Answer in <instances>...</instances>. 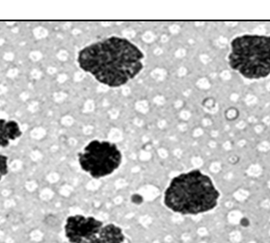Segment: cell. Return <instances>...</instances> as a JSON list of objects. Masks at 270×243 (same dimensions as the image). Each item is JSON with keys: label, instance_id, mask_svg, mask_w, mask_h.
I'll return each mask as SVG.
<instances>
[{"label": "cell", "instance_id": "obj_6", "mask_svg": "<svg viewBox=\"0 0 270 243\" xmlns=\"http://www.w3.org/2000/svg\"><path fill=\"white\" fill-rule=\"evenodd\" d=\"M125 238L121 227L109 223L104 226L97 234L85 243H123Z\"/></svg>", "mask_w": 270, "mask_h": 243}, {"label": "cell", "instance_id": "obj_2", "mask_svg": "<svg viewBox=\"0 0 270 243\" xmlns=\"http://www.w3.org/2000/svg\"><path fill=\"white\" fill-rule=\"evenodd\" d=\"M220 197L212 178L196 169L172 178L164 192V203L175 213L196 216L216 208Z\"/></svg>", "mask_w": 270, "mask_h": 243}, {"label": "cell", "instance_id": "obj_4", "mask_svg": "<svg viewBox=\"0 0 270 243\" xmlns=\"http://www.w3.org/2000/svg\"><path fill=\"white\" fill-rule=\"evenodd\" d=\"M80 166L95 179L115 172L122 163L123 155L117 145L105 140H93L77 154Z\"/></svg>", "mask_w": 270, "mask_h": 243}, {"label": "cell", "instance_id": "obj_1", "mask_svg": "<svg viewBox=\"0 0 270 243\" xmlns=\"http://www.w3.org/2000/svg\"><path fill=\"white\" fill-rule=\"evenodd\" d=\"M144 53L131 41L110 37L82 48L77 55L80 68L102 84L119 87L134 79L144 68Z\"/></svg>", "mask_w": 270, "mask_h": 243}, {"label": "cell", "instance_id": "obj_5", "mask_svg": "<svg viewBox=\"0 0 270 243\" xmlns=\"http://www.w3.org/2000/svg\"><path fill=\"white\" fill-rule=\"evenodd\" d=\"M104 227V223L93 216H69L64 226L65 236L70 243H85Z\"/></svg>", "mask_w": 270, "mask_h": 243}, {"label": "cell", "instance_id": "obj_8", "mask_svg": "<svg viewBox=\"0 0 270 243\" xmlns=\"http://www.w3.org/2000/svg\"><path fill=\"white\" fill-rule=\"evenodd\" d=\"M8 157L0 155V180L8 173Z\"/></svg>", "mask_w": 270, "mask_h": 243}, {"label": "cell", "instance_id": "obj_3", "mask_svg": "<svg viewBox=\"0 0 270 243\" xmlns=\"http://www.w3.org/2000/svg\"><path fill=\"white\" fill-rule=\"evenodd\" d=\"M230 67L248 79H261L270 74V36L245 34L231 42Z\"/></svg>", "mask_w": 270, "mask_h": 243}, {"label": "cell", "instance_id": "obj_7", "mask_svg": "<svg viewBox=\"0 0 270 243\" xmlns=\"http://www.w3.org/2000/svg\"><path fill=\"white\" fill-rule=\"evenodd\" d=\"M22 136V131L18 123L15 120L0 119V147L6 148Z\"/></svg>", "mask_w": 270, "mask_h": 243}]
</instances>
